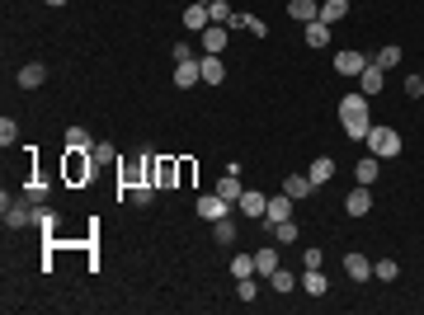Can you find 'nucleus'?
<instances>
[{"instance_id":"f257e3e1","label":"nucleus","mask_w":424,"mask_h":315,"mask_svg":"<svg viewBox=\"0 0 424 315\" xmlns=\"http://www.w3.org/2000/svg\"><path fill=\"white\" fill-rule=\"evenodd\" d=\"M340 128L349 132V141H363L372 128V118H368V94L363 90H349L345 99H340Z\"/></svg>"},{"instance_id":"f03ea898","label":"nucleus","mask_w":424,"mask_h":315,"mask_svg":"<svg viewBox=\"0 0 424 315\" xmlns=\"http://www.w3.org/2000/svg\"><path fill=\"white\" fill-rule=\"evenodd\" d=\"M363 146H368L377 160H396V156H401V132H396V128H382V123H372L368 136H363Z\"/></svg>"},{"instance_id":"7ed1b4c3","label":"nucleus","mask_w":424,"mask_h":315,"mask_svg":"<svg viewBox=\"0 0 424 315\" xmlns=\"http://www.w3.org/2000/svg\"><path fill=\"white\" fill-rule=\"evenodd\" d=\"M95 151H66V165H61V174H66V184H90L95 179Z\"/></svg>"},{"instance_id":"20e7f679","label":"nucleus","mask_w":424,"mask_h":315,"mask_svg":"<svg viewBox=\"0 0 424 315\" xmlns=\"http://www.w3.org/2000/svg\"><path fill=\"white\" fill-rule=\"evenodd\" d=\"M227 43H231V28H227V24H208L203 33H198L203 57H222V52H227Z\"/></svg>"},{"instance_id":"39448f33","label":"nucleus","mask_w":424,"mask_h":315,"mask_svg":"<svg viewBox=\"0 0 424 315\" xmlns=\"http://www.w3.org/2000/svg\"><path fill=\"white\" fill-rule=\"evenodd\" d=\"M198 216L203 221H222V216H231V203L212 188V193H198Z\"/></svg>"},{"instance_id":"423d86ee","label":"nucleus","mask_w":424,"mask_h":315,"mask_svg":"<svg viewBox=\"0 0 424 315\" xmlns=\"http://www.w3.org/2000/svg\"><path fill=\"white\" fill-rule=\"evenodd\" d=\"M0 207H5V226H10V231L33 226V207H28V203H10V193H5V198H0Z\"/></svg>"},{"instance_id":"0eeeda50","label":"nucleus","mask_w":424,"mask_h":315,"mask_svg":"<svg viewBox=\"0 0 424 315\" xmlns=\"http://www.w3.org/2000/svg\"><path fill=\"white\" fill-rule=\"evenodd\" d=\"M382 85H387V71L368 57V66H363V76H358V90H363L368 99H377V94H382Z\"/></svg>"},{"instance_id":"6e6552de","label":"nucleus","mask_w":424,"mask_h":315,"mask_svg":"<svg viewBox=\"0 0 424 315\" xmlns=\"http://www.w3.org/2000/svg\"><path fill=\"white\" fill-rule=\"evenodd\" d=\"M345 273H349V283H368V278H372V259H368V254H358V250H349V254H345Z\"/></svg>"},{"instance_id":"1a4fd4ad","label":"nucleus","mask_w":424,"mask_h":315,"mask_svg":"<svg viewBox=\"0 0 424 315\" xmlns=\"http://www.w3.org/2000/svg\"><path fill=\"white\" fill-rule=\"evenodd\" d=\"M156 188H180V160L156 156Z\"/></svg>"},{"instance_id":"9d476101","label":"nucleus","mask_w":424,"mask_h":315,"mask_svg":"<svg viewBox=\"0 0 424 315\" xmlns=\"http://www.w3.org/2000/svg\"><path fill=\"white\" fill-rule=\"evenodd\" d=\"M345 212H349V216H368V212H372V193H368V184L349 188V198H345Z\"/></svg>"},{"instance_id":"9b49d317","label":"nucleus","mask_w":424,"mask_h":315,"mask_svg":"<svg viewBox=\"0 0 424 315\" xmlns=\"http://www.w3.org/2000/svg\"><path fill=\"white\" fill-rule=\"evenodd\" d=\"M203 80V71H198V57H189V61H175V85L180 90H193Z\"/></svg>"},{"instance_id":"f8f14e48","label":"nucleus","mask_w":424,"mask_h":315,"mask_svg":"<svg viewBox=\"0 0 424 315\" xmlns=\"http://www.w3.org/2000/svg\"><path fill=\"white\" fill-rule=\"evenodd\" d=\"M240 216H250V221H255V216H264V207H269V198L264 193H255V188H245V193H240Z\"/></svg>"},{"instance_id":"ddd939ff","label":"nucleus","mask_w":424,"mask_h":315,"mask_svg":"<svg viewBox=\"0 0 424 315\" xmlns=\"http://www.w3.org/2000/svg\"><path fill=\"white\" fill-rule=\"evenodd\" d=\"M363 66H368V57H363V52H354V48L335 57V71H340V76H363Z\"/></svg>"},{"instance_id":"4468645a","label":"nucleus","mask_w":424,"mask_h":315,"mask_svg":"<svg viewBox=\"0 0 424 315\" xmlns=\"http://www.w3.org/2000/svg\"><path fill=\"white\" fill-rule=\"evenodd\" d=\"M198 71H203V85H222L227 80V61L222 57H198Z\"/></svg>"},{"instance_id":"2eb2a0df","label":"nucleus","mask_w":424,"mask_h":315,"mask_svg":"<svg viewBox=\"0 0 424 315\" xmlns=\"http://www.w3.org/2000/svg\"><path fill=\"white\" fill-rule=\"evenodd\" d=\"M283 193H288L292 203H302V198H311V193H316V184H311L307 174H288V179H283Z\"/></svg>"},{"instance_id":"dca6fc26","label":"nucleus","mask_w":424,"mask_h":315,"mask_svg":"<svg viewBox=\"0 0 424 315\" xmlns=\"http://www.w3.org/2000/svg\"><path fill=\"white\" fill-rule=\"evenodd\" d=\"M349 19V0H320V24H345Z\"/></svg>"},{"instance_id":"f3484780","label":"nucleus","mask_w":424,"mask_h":315,"mask_svg":"<svg viewBox=\"0 0 424 315\" xmlns=\"http://www.w3.org/2000/svg\"><path fill=\"white\" fill-rule=\"evenodd\" d=\"M288 216H292V198H288V193H273L269 207H264V221L273 226V221H288Z\"/></svg>"},{"instance_id":"a211bd4d","label":"nucleus","mask_w":424,"mask_h":315,"mask_svg":"<svg viewBox=\"0 0 424 315\" xmlns=\"http://www.w3.org/2000/svg\"><path fill=\"white\" fill-rule=\"evenodd\" d=\"M19 85H24V90H38V85H43V80H48V66H43V61H24V66H19Z\"/></svg>"},{"instance_id":"6ab92c4d","label":"nucleus","mask_w":424,"mask_h":315,"mask_svg":"<svg viewBox=\"0 0 424 315\" xmlns=\"http://www.w3.org/2000/svg\"><path fill=\"white\" fill-rule=\"evenodd\" d=\"M288 14L297 24H311V19H320V0H288Z\"/></svg>"},{"instance_id":"aec40b11","label":"nucleus","mask_w":424,"mask_h":315,"mask_svg":"<svg viewBox=\"0 0 424 315\" xmlns=\"http://www.w3.org/2000/svg\"><path fill=\"white\" fill-rule=\"evenodd\" d=\"M307 179H311V184H330V179H335V160H330V156H316V160H311V170H307Z\"/></svg>"},{"instance_id":"412c9836","label":"nucleus","mask_w":424,"mask_h":315,"mask_svg":"<svg viewBox=\"0 0 424 315\" xmlns=\"http://www.w3.org/2000/svg\"><path fill=\"white\" fill-rule=\"evenodd\" d=\"M302 292H307V296H325V292H330V278H325L320 268H307V273H302Z\"/></svg>"},{"instance_id":"4be33fe9","label":"nucleus","mask_w":424,"mask_h":315,"mask_svg":"<svg viewBox=\"0 0 424 315\" xmlns=\"http://www.w3.org/2000/svg\"><path fill=\"white\" fill-rule=\"evenodd\" d=\"M208 24H212L208 5H189V10H184V28H189V33H203Z\"/></svg>"},{"instance_id":"5701e85b","label":"nucleus","mask_w":424,"mask_h":315,"mask_svg":"<svg viewBox=\"0 0 424 315\" xmlns=\"http://www.w3.org/2000/svg\"><path fill=\"white\" fill-rule=\"evenodd\" d=\"M278 263H283V259H278V250H273V245H269V250H260V254H255V273H260V278H264V283H269V278H273V268H278Z\"/></svg>"},{"instance_id":"b1692460","label":"nucleus","mask_w":424,"mask_h":315,"mask_svg":"<svg viewBox=\"0 0 424 315\" xmlns=\"http://www.w3.org/2000/svg\"><path fill=\"white\" fill-rule=\"evenodd\" d=\"M269 287H273V292H292V287H302V278H297L292 268L278 263V268H273V278H269Z\"/></svg>"},{"instance_id":"393cba45","label":"nucleus","mask_w":424,"mask_h":315,"mask_svg":"<svg viewBox=\"0 0 424 315\" xmlns=\"http://www.w3.org/2000/svg\"><path fill=\"white\" fill-rule=\"evenodd\" d=\"M330 38H335V33H330V24H320V19H311V24H307V48H330Z\"/></svg>"},{"instance_id":"a878e982","label":"nucleus","mask_w":424,"mask_h":315,"mask_svg":"<svg viewBox=\"0 0 424 315\" xmlns=\"http://www.w3.org/2000/svg\"><path fill=\"white\" fill-rule=\"evenodd\" d=\"M217 193H222V198H227V203L236 207V203H240V193H245V188H240V174H222V179H217Z\"/></svg>"},{"instance_id":"bb28decb","label":"nucleus","mask_w":424,"mask_h":315,"mask_svg":"<svg viewBox=\"0 0 424 315\" xmlns=\"http://www.w3.org/2000/svg\"><path fill=\"white\" fill-rule=\"evenodd\" d=\"M377 165H382V160H377V156H372V151H368V156L358 160V170H354V179L372 188V184H377Z\"/></svg>"},{"instance_id":"cd10ccee","label":"nucleus","mask_w":424,"mask_h":315,"mask_svg":"<svg viewBox=\"0 0 424 315\" xmlns=\"http://www.w3.org/2000/svg\"><path fill=\"white\" fill-rule=\"evenodd\" d=\"M66 151H95V136L85 128H66Z\"/></svg>"},{"instance_id":"c85d7f7f","label":"nucleus","mask_w":424,"mask_h":315,"mask_svg":"<svg viewBox=\"0 0 424 315\" xmlns=\"http://www.w3.org/2000/svg\"><path fill=\"white\" fill-rule=\"evenodd\" d=\"M208 14H212V24H236V10H231V5H227V0H208Z\"/></svg>"},{"instance_id":"c756f323","label":"nucleus","mask_w":424,"mask_h":315,"mask_svg":"<svg viewBox=\"0 0 424 315\" xmlns=\"http://www.w3.org/2000/svg\"><path fill=\"white\" fill-rule=\"evenodd\" d=\"M372 278H377V283H396V278H401V263L396 259H377V263H372Z\"/></svg>"},{"instance_id":"7c9ffc66","label":"nucleus","mask_w":424,"mask_h":315,"mask_svg":"<svg viewBox=\"0 0 424 315\" xmlns=\"http://www.w3.org/2000/svg\"><path fill=\"white\" fill-rule=\"evenodd\" d=\"M231 278H260V273H255V254H236V259H231Z\"/></svg>"},{"instance_id":"2f4dec72","label":"nucleus","mask_w":424,"mask_h":315,"mask_svg":"<svg viewBox=\"0 0 424 315\" xmlns=\"http://www.w3.org/2000/svg\"><path fill=\"white\" fill-rule=\"evenodd\" d=\"M212 240H217V245H231V240H236V221H231V216L212 221Z\"/></svg>"},{"instance_id":"473e14b6","label":"nucleus","mask_w":424,"mask_h":315,"mask_svg":"<svg viewBox=\"0 0 424 315\" xmlns=\"http://www.w3.org/2000/svg\"><path fill=\"white\" fill-rule=\"evenodd\" d=\"M33 226L52 236V231H57V212H52V207H38V203H33Z\"/></svg>"},{"instance_id":"72a5a7b5","label":"nucleus","mask_w":424,"mask_h":315,"mask_svg":"<svg viewBox=\"0 0 424 315\" xmlns=\"http://www.w3.org/2000/svg\"><path fill=\"white\" fill-rule=\"evenodd\" d=\"M128 198H133V207H151V198H156V184H133V188H128Z\"/></svg>"},{"instance_id":"f704fd0d","label":"nucleus","mask_w":424,"mask_h":315,"mask_svg":"<svg viewBox=\"0 0 424 315\" xmlns=\"http://www.w3.org/2000/svg\"><path fill=\"white\" fill-rule=\"evenodd\" d=\"M372 61H377L382 71H392V66H401V48H396V43H387V48H382V52L372 57Z\"/></svg>"},{"instance_id":"c9c22d12","label":"nucleus","mask_w":424,"mask_h":315,"mask_svg":"<svg viewBox=\"0 0 424 315\" xmlns=\"http://www.w3.org/2000/svg\"><path fill=\"white\" fill-rule=\"evenodd\" d=\"M273 240H278V245H292V240H297V221H273Z\"/></svg>"},{"instance_id":"e433bc0d","label":"nucleus","mask_w":424,"mask_h":315,"mask_svg":"<svg viewBox=\"0 0 424 315\" xmlns=\"http://www.w3.org/2000/svg\"><path fill=\"white\" fill-rule=\"evenodd\" d=\"M240 28H245V33H255V38H269V24L260 19V14H240Z\"/></svg>"},{"instance_id":"4c0bfd02","label":"nucleus","mask_w":424,"mask_h":315,"mask_svg":"<svg viewBox=\"0 0 424 315\" xmlns=\"http://www.w3.org/2000/svg\"><path fill=\"white\" fill-rule=\"evenodd\" d=\"M95 165H118V146H108V141H95Z\"/></svg>"},{"instance_id":"58836bf2","label":"nucleus","mask_w":424,"mask_h":315,"mask_svg":"<svg viewBox=\"0 0 424 315\" xmlns=\"http://www.w3.org/2000/svg\"><path fill=\"white\" fill-rule=\"evenodd\" d=\"M19 141V123L15 118H0V146H15Z\"/></svg>"},{"instance_id":"ea45409f","label":"nucleus","mask_w":424,"mask_h":315,"mask_svg":"<svg viewBox=\"0 0 424 315\" xmlns=\"http://www.w3.org/2000/svg\"><path fill=\"white\" fill-rule=\"evenodd\" d=\"M236 296H240V301H260V283H255V278H240Z\"/></svg>"},{"instance_id":"a19ab883","label":"nucleus","mask_w":424,"mask_h":315,"mask_svg":"<svg viewBox=\"0 0 424 315\" xmlns=\"http://www.w3.org/2000/svg\"><path fill=\"white\" fill-rule=\"evenodd\" d=\"M405 94L420 99V94H424V76H405Z\"/></svg>"},{"instance_id":"79ce46f5","label":"nucleus","mask_w":424,"mask_h":315,"mask_svg":"<svg viewBox=\"0 0 424 315\" xmlns=\"http://www.w3.org/2000/svg\"><path fill=\"white\" fill-rule=\"evenodd\" d=\"M170 52H175V61H189V57H193V43H184V38H180V43L170 48Z\"/></svg>"},{"instance_id":"37998d69","label":"nucleus","mask_w":424,"mask_h":315,"mask_svg":"<svg viewBox=\"0 0 424 315\" xmlns=\"http://www.w3.org/2000/svg\"><path fill=\"white\" fill-rule=\"evenodd\" d=\"M193 184V160H180V188Z\"/></svg>"},{"instance_id":"c03bdc74","label":"nucleus","mask_w":424,"mask_h":315,"mask_svg":"<svg viewBox=\"0 0 424 315\" xmlns=\"http://www.w3.org/2000/svg\"><path fill=\"white\" fill-rule=\"evenodd\" d=\"M302 263H307V268H320V263H325V259H320V250H316V245H311V250L302 254Z\"/></svg>"},{"instance_id":"a18cd8bd","label":"nucleus","mask_w":424,"mask_h":315,"mask_svg":"<svg viewBox=\"0 0 424 315\" xmlns=\"http://www.w3.org/2000/svg\"><path fill=\"white\" fill-rule=\"evenodd\" d=\"M48 5H52V10H57V5H66V0H48Z\"/></svg>"},{"instance_id":"49530a36","label":"nucleus","mask_w":424,"mask_h":315,"mask_svg":"<svg viewBox=\"0 0 424 315\" xmlns=\"http://www.w3.org/2000/svg\"><path fill=\"white\" fill-rule=\"evenodd\" d=\"M193 5H208V0H193Z\"/></svg>"}]
</instances>
